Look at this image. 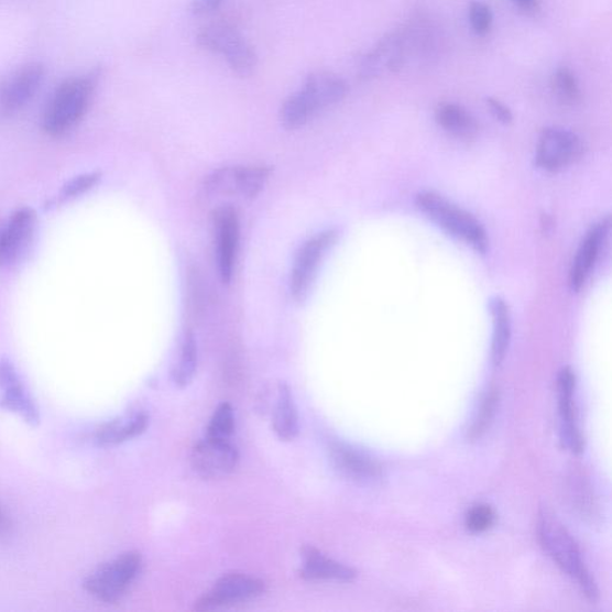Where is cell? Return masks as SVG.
Listing matches in <instances>:
<instances>
[{"instance_id":"cell-8","label":"cell","mask_w":612,"mask_h":612,"mask_svg":"<svg viewBox=\"0 0 612 612\" xmlns=\"http://www.w3.org/2000/svg\"><path fill=\"white\" fill-rule=\"evenodd\" d=\"M338 238V230L329 229L315 234L298 250L289 281L291 294L297 302H303L308 297L319 264L324 261L329 249L337 243Z\"/></svg>"},{"instance_id":"cell-22","label":"cell","mask_w":612,"mask_h":612,"mask_svg":"<svg viewBox=\"0 0 612 612\" xmlns=\"http://www.w3.org/2000/svg\"><path fill=\"white\" fill-rule=\"evenodd\" d=\"M274 433L282 440H294L299 434L298 412L294 395L287 384L277 386V396L273 415Z\"/></svg>"},{"instance_id":"cell-9","label":"cell","mask_w":612,"mask_h":612,"mask_svg":"<svg viewBox=\"0 0 612 612\" xmlns=\"http://www.w3.org/2000/svg\"><path fill=\"white\" fill-rule=\"evenodd\" d=\"M583 152L581 139L560 128H549L540 133L536 164L540 170L555 173L578 161Z\"/></svg>"},{"instance_id":"cell-6","label":"cell","mask_w":612,"mask_h":612,"mask_svg":"<svg viewBox=\"0 0 612 612\" xmlns=\"http://www.w3.org/2000/svg\"><path fill=\"white\" fill-rule=\"evenodd\" d=\"M142 568L141 555L124 553L97 568L85 581L86 590L105 603H114L129 590Z\"/></svg>"},{"instance_id":"cell-3","label":"cell","mask_w":612,"mask_h":612,"mask_svg":"<svg viewBox=\"0 0 612 612\" xmlns=\"http://www.w3.org/2000/svg\"><path fill=\"white\" fill-rule=\"evenodd\" d=\"M538 538L542 547L550 556L554 562L573 578L582 592L595 601L598 589L586 564H583L580 550L575 538L567 532L562 523L547 509H542L537 523Z\"/></svg>"},{"instance_id":"cell-33","label":"cell","mask_w":612,"mask_h":612,"mask_svg":"<svg viewBox=\"0 0 612 612\" xmlns=\"http://www.w3.org/2000/svg\"><path fill=\"white\" fill-rule=\"evenodd\" d=\"M513 4L516 6L521 11L528 13H535L539 10V0H512Z\"/></svg>"},{"instance_id":"cell-2","label":"cell","mask_w":612,"mask_h":612,"mask_svg":"<svg viewBox=\"0 0 612 612\" xmlns=\"http://www.w3.org/2000/svg\"><path fill=\"white\" fill-rule=\"evenodd\" d=\"M101 77L100 69L68 78L55 89L43 117V129L51 136L74 130L86 117Z\"/></svg>"},{"instance_id":"cell-12","label":"cell","mask_w":612,"mask_h":612,"mask_svg":"<svg viewBox=\"0 0 612 612\" xmlns=\"http://www.w3.org/2000/svg\"><path fill=\"white\" fill-rule=\"evenodd\" d=\"M263 591L264 582L258 578L239 573L228 575L220 578L214 588L200 598L196 609L199 611L215 610L250 600Z\"/></svg>"},{"instance_id":"cell-19","label":"cell","mask_w":612,"mask_h":612,"mask_svg":"<svg viewBox=\"0 0 612 612\" xmlns=\"http://www.w3.org/2000/svg\"><path fill=\"white\" fill-rule=\"evenodd\" d=\"M300 577L305 580L352 581L357 572L349 566L329 559L318 549L306 546L302 549Z\"/></svg>"},{"instance_id":"cell-21","label":"cell","mask_w":612,"mask_h":612,"mask_svg":"<svg viewBox=\"0 0 612 612\" xmlns=\"http://www.w3.org/2000/svg\"><path fill=\"white\" fill-rule=\"evenodd\" d=\"M149 425V416L143 412L123 415L105 424L97 433L96 440L103 447H111L141 436Z\"/></svg>"},{"instance_id":"cell-34","label":"cell","mask_w":612,"mask_h":612,"mask_svg":"<svg viewBox=\"0 0 612 612\" xmlns=\"http://www.w3.org/2000/svg\"><path fill=\"white\" fill-rule=\"evenodd\" d=\"M11 531V522L6 511L0 507V537L7 536Z\"/></svg>"},{"instance_id":"cell-26","label":"cell","mask_w":612,"mask_h":612,"mask_svg":"<svg viewBox=\"0 0 612 612\" xmlns=\"http://www.w3.org/2000/svg\"><path fill=\"white\" fill-rule=\"evenodd\" d=\"M234 430V413L229 403H221L215 411L210 424L207 426L206 437L230 440Z\"/></svg>"},{"instance_id":"cell-4","label":"cell","mask_w":612,"mask_h":612,"mask_svg":"<svg viewBox=\"0 0 612 612\" xmlns=\"http://www.w3.org/2000/svg\"><path fill=\"white\" fill-rule=\"evenodd\" d=\"M415 204L417 208L442 230L461 239L477 252L485 254L489 250V236L481 222L463 208L455 205L435 192L417 194Z\"/></svg>"},{"instance_id":"cell-25","label":"cell","mask_w":612,"mask_h":612,"mask_svg":"<svg viewBox=\"0 0 612 612\" xmlns=\"http://www.w3.org/2000/svg\"><path fill=\"white\" fill-rule=\"evenodd\" d=\"M551 87L558 99L568 106H576L581 101L580 83L572 69L559 67L553 75Z\"/></svg>"},{"instance_id":"cell-30","label":"cell","mask_w":612,"mask_h":612,"mask_svg":"<svg viewBox=\"0 0 612 612\" xmlns=\"http://www.w3.org/2000/svg\"><path fill=\"white\" fill-rule=\"evenodd\" d=\"M100 178L101 175L99 173H89L69 181L62 190V199L66 200L81 196V194H85L99 184Z\"/></svg>"},{"instance_id":"cell-5","label":"cell","mask_w":612,"mask_h":612,"mask_svg":"<svg viewBox=\"0 0 612 612\" xmlns=\"http://www.w3.org/2000/svg\"><path fill=\"white\" fill-rule=\"evenodd\" d=\"M196 41L199 47L221 55L234 75L248 78L255 74L256 51L234 26L228 23L206 25L198 32Z\"/></svg>"},{"instance_id":"cell-17","label":"cell","mask_w":612,"mask_h":612,"mask_svg":"<svg viewBox=\"0 0 612 612\" xmlns=\"http://www.w3.org/2000/svg\"><path fill=\"white\" fill-rule=\"evenodd\" d=\"M610 226L609 217L602 219L589 230L586 239L582 240L569 274V286L575 292L580 291L587 283L597 258L600 255L598 253L610 231Z\"/></svg>"},{"instance_id":"cell-18","label":"cell","mask_w":612,"mask_h":612,"mask_svg":"<svg viewBox=\"0 0 612 612\" xmlns=\"http://www.w3.org/2000/svg\"><path fill=\"white\" fill-rule=\"evenodd\" d=\"M0 387L4 392L2 398L4 408L21 415L28 424L36 425L39 423L40 417L35 403L26 394L18 372L7 360L0 363Z\"/></svg>"},{"instance_id":"cell-32","label":"cell","mask_w":612,"mask_h":612,"mask_svg":"<svg viewBox=\"0 0 612 612\" xmlns=\"http://www.w3.org/2000/svg\"><path fill=\"white\" fill-rule=\"evenodd\" d=\"M487 107H489L491 114L499 121L504 124H510L513 121V114L511 109L504 105L502 101L493 99V97H489L485 100Z\"/></svg>"},{"instance_id":"cell-1","label":"cell","mask_w":612,"mask_h":612,"mask_svg":"<svg viewBox=\"0 0 612 612\" xmlns=\"http://www.w3.org/2000/svg\"><path fill=\"white\" fill-rule=\"evenodd\" d=\"M347 94L349 85L342 77L331 73L312 74L282 106V127L287 131L304 128L321 111L340 103Z\"/></svg>"},{"instance_id":"cell-13","label":"cell","mask_w":612,"mask_h":612,"mask_svg":"<svg viewBox=\"0 0 612 612\" xmlns=\"http://www.w3.org/2000/svg\"><path fill=\"white\" fill-rule=\"evenodd\" d=\"M36 214L23 207L0 222V269L15 262L33 238Z\"/></svg>"},{"instance_id":"cell-16","label":"cell","mask_w":612,"mask_h":612,"mask_svg":"<svg viewBox=\"0 0 612 612\" xmlns=\"http://www.w3.org/2000/svg\"><path fill=\"white\" fill-rule=\"evenodd\" d=\"M560 437L564 447L579 455L583 451V439L577 426L573 412L576 374L572 369L564 368L558 378Z\"/></svg>"},{"instance_id":"cell-23","label":"cell","mask_w":612,"mask_h":612,"mask_svg":"<svg viewBox=\"0 0 612 612\" xmlns=\"http://www.w3.org/2000/svg\"><path fill=\"white\" fill-rule=\"evenodd\" d=\"M493 317L492 359L495 367L503 363L511 341V314L509 305L503 298L494 297L490 300Z\"/></svg>"},{"instance_id":"cell-10","label":"cell","mask_w":612,"mask_h":612,"mask_svg":"<svg viewBox=\"0 0 612 612\" xmlns=\"http://www.w3.org/2000/svg\"><path fill=\"white\" fill-rule=\"evenodd\" d=\"M239 451L230 440L206 437L194 447L190 462L194 471L207 480L222 479L238 467Z\"/></svg>"},{"instance_id":"cell-14","label":"cell","mask_w":612,"mask_h":612,"mask_svg":"<svg viewBox=\"0 0 612 612\" xmlns=\"http://www.w3.org/2000/svg\"><path fill=\"white\" fill-rule=\"evenodd\" d=\"M329 458L341 476L357 482H373L382 479L383 468L378 459L346 442H332Z\"/></svg>"},{"instance_id":"cell-27","label":"cell","mask_w":612,"mask_h":612,"mask_svg":"<svg viewBox=\"0 0 612 612\" xmlns=\"http://www.w3.org/2000/svg\"><path fill=\"white\" fill-rule=\"evenodd\" d=\"M469 22L472 32L478 36L490 34L494 23V15L491 7L481 2V0L471 2L469 6Z\"/></svg>"},{"instance_id":"cell-24","label":"cell","mask_w":612,"mask_h":612,"mask_svg":"<svg viewBox=\"0 0 612 612\" xmlns=\"http://www.w3.org/2000/svg\"><path fill=\"white\" fill-rule=\"evenodd\" d=\"M198 367V345L193 332H186L181 345L178 363L173 371L174 383L179 387L187 386L196 375Z\"/></svg>"},{"instance_id":"cell-7","label":"cell","mask_w":612,"mask_h":612,"mask_svg":"<svg viewBox=\"0 0 612 612\" xmlns=\"http://www.w3.org/2000/svg\"><path fill=\"white\" fill-rule=\"evenodd\" d=\"M46 66L26 63L0 80V119L15 117L30 103L45 80Z\"/></svg>"},{"instance_id":"cell-28","label":"cell","mask_w":612,"mask_h":612,"mask_svg":"<svg viewBox=\"0 0 612 612\" xmlns=\"http://www.w3.org/2000/svg\"><path fill=\"white\" fill-rule=\"evenodd\" d=\"M495 522V513L489 505H477L469 510L466 525L471 533L480 534L489 531Z\"/></svg>"},{"instance_id":"cell-11","label":"cell","mask_w":612,"mask_h":612,"mask_svg":"<svg viewBox=\"0 0 612 612\" xmlns=\"http://www.w3.org/2000/svg\"><path fill=\"white\" fill-rule=\"evenodd\" d=\"M217 238V263L222 284H230L240 243V220L230 205L218 208L215 214Z\"/></svg>"},{"instance_id":"cell-20","label":"cell","mask_w":612,"mask_h":612,"mask_svg":"<svg viewBox=\"0 0 612 612\" xmlns=\"http://www.w3.org/2000/svg\"><path fill=\"white\" fill-rule=\"evenodd\" d=\"M436 121L449 134L472 141L479 134V122L463 106L453 102H442L436 109Z\"/></svg>"},{"instance_id":"cell-31","label":"cell","mask_w":612,"mask_h":612,"mask_svg":"<svg viewBox=\"0 0 612 612\" xmlns=\"http://www.w3.org/2000/svg\"><path fill=\"white\" fill-rule=\"evenodd\" d=\"M226 0H193L189 11L193 17L201 18L211 15L225 4Z\"/></svg>"},{"instance_id":"cell-15","label":"cell","mask_w":612,"mask_h":612,"mask_svg":"<svg viewBox=\"0 0 612 612\" xmlns=\"http://www.w3.org/2000/svg\"><path fill=\"white\" fill-rule=\"evenodd\" d=\"M272 174L271 166L267 165H247L234 166V168H226L215 172L208 185L211 188L221 186L231 188L233 193L240 194L244 199H254L266 185Z\"/></svg>"},{"instance_id":"cell-29","label":"cell","mask_w":612,"mask_h":612,"mask_svg":"<svg viewBox=\"0 0 612 612\" xmlns=\"http://www.w3.org/2000/svg\"><path fill=\"white\" fill-rule=\"evenodd\" d=\"M496 393L491 392L483 400L480 413L477 417L474 425L470 429V438H479L485 433L487 426L490 425L496 407Z\"/></svg>"}]
</instances>
